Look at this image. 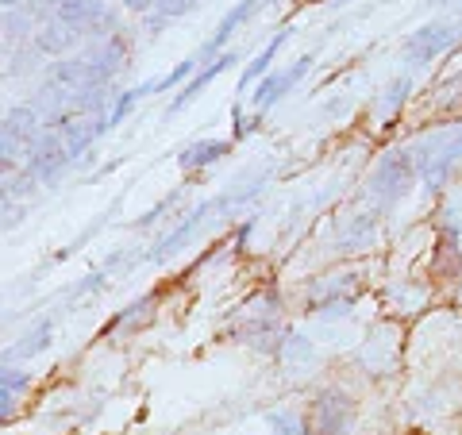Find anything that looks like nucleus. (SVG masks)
<instances>
[{
    "label": "nucleus",
    "instance_id": "dca6fc26",
    "mask_svg": "<svg viewBox=\"0 0 462 435\" xmlns=\"http://www.w3.org/2000/svg\"><path fill=\"white\" fill-rule=\"evenodd\" d=\"M370 239H374V220L370 216H351V220H343L339 236H336V246L339 251H363Z\"/></svg>",
    "mask_w": 462,
    "mask_h": 435
},
{
    "label": "nucleus",
    "instance_id": "a878e982",
    "mask_svg": "<svg viewBox=\"0 0 462 435\" xmlns=\"http://www.w3.org/2000/svg\"><path fill=\"white\" fill-rule=\"evenodd\" d=\"M5 32H8V39H20L27 32V20L23 16H12V12H8V16H5Z\"/></svg>",
    "mask_w": 462,
    "mask_h": 435
},
{
    "label": "nucleus",
    "instance_id": "4468645a",
    "mask_svg": "<svg viewBox=\"0 0 462 435\" xmlns=\"http://www.w3.org/2000/svg\"><path fill=\"white\" fill-rule=\"evenodd\" d=\"M236 336H239L243 343L258 347V351H273L278 343H285V336L278 331V324H273V316H251V320L243 324Z\"/></svg>",
    "mask_w": 462,
    "mask_h": 435
},
{
    "label": "nucleus",
    "instance_id": "f3484780",
    "mask_svg": "<svg viewBox=\"0 0 462 435\" xmlns=\"http://www.w3.org/2000/svg\"><path fill=\"white\" fill-rule=\"evenodd\" d=\"M285 35H289V32H278V35H273V39L266 42L263 51H258V58H254V62H251L247 69H243V81H239V89H251V85H254L258 78H266V74H270V62H273V54L282 51Z\"/></svg>",
    "mask_w": 462,
    "mask_h": 435
},
{
    "label": "nucleus",
    "instance_id": "393cba45",
    "mask_svg": "<svg viewBox=\"0 0 462 435\" xmlns=\"http://www.w3.org/2000/svg\"><path fill=\"white\" fill-rule=\"evenodd\" d=\"M154 5H158V12H162V16L170 20V16H181V12H189L197 0H154Z\"/></svg>",
    "mask_w": 462,
    "mask_h": 435
},
{
    "label": "nucleus",
    "instance_id": "aec40b11",
    "mask_svg": "<svg viewBox=\"0 0 462 435\" xmlns=\"http://www.w3.org/2000/svg\"><path fill=\"white\" fill-rule=\"evenodd\" d=\"M139 100H143V93H139V89H127V93H120V100H116V108L108 112V120H105L108 132H112V127H120V124L127 120V116H132V108L139 105Z\"/></svg>",
    "mask_w": 462,
    "mask_h": 435
},
{
    "label": "nucleus",
    "instance_id": "412c9836",
    "mask_svg": "<svg viewBox=\"0 0 462 435\" xmlns=\"http://www.w3.org/2000/svg\"><path fill=\"white\" fill-rule=\"evenodd\" d=\"M409 89H412V78H397L393 85H389V93H385V100H382V116L389 120L401 105H404V97H409Z\"/></svg>",
    "mask_w": 462,
    "mask_h": 435
},
{
    "label": "nucleus",
    "instance_id": "9d476101",
    "mask_svg": "<svg viewBox=\"0 0 462 435\" xmlns=\"http://www.w3.org/2000/svg\"><path fill=\"white\" fill-rule=\"evenodd\" d=\"M236 62H239V54H236V51H224V54H216L212 62H205V69H200V74H193L189 81L181 85V93L173 97V105H170V112H166V116H178V112H181L185 105H189V100H197V93L205 89V85H212L216 78L224 74V69H231Z\"/></svg>",
    "mask_w": 462,
    "mask_h": 435
},
{
    "label": "nucleus",
    "instance_id": "bb28decb",
    "mask_svg": "<svg viewBox=\"0 0 462 435\" xmlns=\"http://www.w3.org/2000/svg\"><path fill=\"white\" fill-rule=\"evenodd\" d=\"M124 5H127V8H135V12H147L154 0H124Z\"/></svg>",
    "mask_w": 462,
    "mask_h": 435
},
{
    "label": "nucleus",
    "instance_id": "39448f33",
    "mask_svg": "<svg viewBox=\"0 0 462 435\" xmlns=\"http://www.w3.org/2000/svg\"><path fill=\"white\" fill-rule=\"evenodd\" d=\"M351 416L355 404L343 389H324L312 401V435H346L351 431Z\"/></svg>",
    "mask_w": 462,
    "mask_h": 435
},
{
    "label": "nucleus",
    "instance_id": "4be33fe9",
    "mask_svg": "<svg viewBox=\"0 0 462 435\" xmlns=\"http://www.w3.org/2000/svg\"><path fill=\"white\" fill-rule=\"evenodd\" d=\"M51 343V324L47 320H42V324H35V331H32V336H27L20 347H16V358H27V355H39L42 351V347H47Z\"/></svg>",
    "mask_w": 462,
    "mask_h": 435
},
{
    "label": "nucleus",
    "instance_id": "a211bd4d",
    "mask_svg": "<svg viewBox=\"0 0 462 435\" xmlns=\"http://www.w3.org/2000/svg\"><path fill=\"white\" fill-rule=\"evenodd\" d=\"M27 389V374H20V370H12V366H5V378H0V416H12V409H16V397Z\"/></svg>",
    "mask_w": 462,
    "mask_h": 435
},
{
    "label": "nucleus",
    "instance_id": "0eeeda50",
    "mask_svg": "<svg viewBox=\"0 0 462 435\" xmlns=\"http://www.w3.org/2000/svg\"><path fill=\"white\" fill-rule=\"evenodd\" d=\"M309 66H312V54H305V58H297L289 69H278V74H266L263 81H258V89H254V97H251V105H254V112L263 116V112H270L278 100L293 89V85H300V78L309 74Z\"/></svg>",
    "mask_w": 462,
    "mask_h": 435
},
{
    "label": "nucleus",
    "instance_id": "cd10ccee",
    "mask_svg": "<svg viewBox=\"0 0 462 435\" xmlns=\"http://www.w3.org/2000/svg\"><path fill=\"white\" fill-rule=\"evenodd\" d=\"M16 5H27V0H5V8L12 12V8H16Z\"/></svg>",
    "mask_w": 462,
    "mask_h": 435
},
{
    "label": "nucleus",
    "instance_id": "7ed1b4c3",
    "mask_svg": "<svg viewBox=\"0 0 462 435\" xmlns=\"http://www.w3.org/2000/svg\"><path fill=\"white\" fill-rule=\"evenodd\" d=\"M455 39H458V23L451 20H431L424 27H416L409 42H404V66H428L447 47H455Z\"/></svg>",
    "mask_w": 462,
    "mask_h": 435
},
{
    "label": "nucleus",
    "instance_id": "6e6552de",
    "mask_svg": "<svg viewBox=\"0 0 462 435\" xmlns=\"http://www.w3.org/2000/svg\"><path fill=\"white\" fill-rule=\"evenodd\" d=\"M54 20H66L78 32H100V27H112V12L100 5V0H54Z\"/></svg>",
    "mask_w": 462,
    "mask_h": 435
},
{
    "label": "nucleus",
    "instance_id": "2eb2a0df",
    "mask_svg": "<svg viewBox=\"0 0 462 435\" xmlns=\"http://www.w3.org/2000/svg\"><path fill=\"white\" fill-rule=\"evenodd\" d=\"M78 27H69L66 20H51L47 27L39 32V51L42 54H66V51H74L78 47Z\"/></svg>",
    "mask_w": 462,
    "mask_h": 435
},
{
    "label": "nucleus",
    "instance_id": "6ab92c4d",
    "mask_svg": "<svg viewBox=\"0 0 462 435\" xmlns=\"http://www.w3.org/2000/svg\"><path fill=\"white\" fill-rule=\"evenodd\" d=\"M158 304V293H147L143 301H135V304H127V309L116 316L112 320V328H135V324H147L151 320V309Z\"/></svg>",
    "mask_w": 462,
    "mask_h": 435
},
{
    "label": "nucleus",
    "instance_id": "ddd939ff",
    "mask_svg": "<svg viewBox=\"0 0 462 435\" xmlns=\"http://www.w3.org/2000/svg\"><path fill=\"white\" fill-rule=\"evenodd\" d=\"M227 151H231L227 139H200V143H193V147H185L178 154V162H181V170L193 173V170H205L212 162H220V158H227Z\"/></svg>",
    "mask_w": 462,
    "mask_h": 435
},
{
    "label": "nucleus",
    "instance_id": "9b49d317",
    "mask_svg": "<svg viewBox=\"0 0 462 435\" xmlns=\"http://www.w3.org/2000/svg\"><path fill=\"white\" fill-rule=\"evenodd\" d=\"M263 5H266V0H239V5H236V8H231V12H227V16L220 20V27H216V32H212V39H208V42H205V47H200V51H197V58H200V62H212V54H216V51H220V47H224V42L231 39V32H239V27H243V23H247V20H251V16H254V12H258V8H263Z\"/></svg>",
    "mask_w": 462,
    "mask_h": 435
},
{
    "label": "nucleus",
    "instance_id": "f03ea898",
    "mask_svg": "<svg viewBox=\"0 0 462 435\" xmlns=\"http://www.w3.org/2000/svg\"><path fill=\"white\" fill-rule=\"evenodd\" d=\"M420 178L416 173V162L409 151H385L378 158V166L370 173V197L378 208H393L397 200L412 190V181Z\"/></svg>",
    "mask_w": 462,
    "mask_h": 435
},
{
    "label": "nucleus",
    "instance_id": "20e7f679",
    "mask_svg": "<svg viewBox=\"0 0 462 435\" xmlns=\"http://www.w3.org/2000/svg\"><path fill=\"white\" fill-rule=\"evenodd\" d=\"M236 200H243V197H231V193H227V197L205 200V205H200V208H193V212L185 216V220H181L178 227L170 231V236H162V239L154 243L151 258H154V263H162V258H170L173 251H181V246H185V243H193V239H197V231H200V227H205V224L212 220V212H220V208H227V205H236Z\"/></svg>",
    "mask_w": 462,
    "mask_h": 435
},
{
    "label": "nucleus",
    "instance_id": "b1692460",
    "mask_svg": "<svg viewBox=\"0 0 462 435\" xmlns=\"http://www.w3.org/2000/svg\"><path fill=\"white\" fill-rule=\"evenodd\" d=\"M282 355H285L289 362H309V358H312V347H309V339H305V336H285Z\"/></svg>",
    "mask_w": 462,
    "mask_h": 435
},
{
    "label": "nucleus",
    "instance_id": "f8f14e48",
    "mask_svg": "<svg viewBox=\"0 0 462 435\" xmlns=\"http://www.w3.org/2000/svg\"><path fill=\"white\" fill-rule=\"evenodd\" d=\"M85 58H89V66H93L97 81L105 85L108 78H116V74L124 69V62H127V42H124L120 35H108V39H100Z\"/></svg>",
    "mask_w": 462,
    "mask_h": 435
},
{
    "label": "nucleus",
    "instance_id": "1a4fd4ad",
    "mask_svg": "<svg viewBox=\"0 0 462 435\" xmlns=\"http://www.w3.org/2000/svg\"><path fill=\"white\" fill-rule=\"evenodd\" d=\"M358 278L355 273H343V278H331L328 285H312V304L320 309V316H343L355 304L358 293Z\"/></svg>",
    "mask_w": 462,
    "mask_h": 435
},
{
    "label": "nucleus",
    "instance_id": "423d86ee",
    "mask_svg": "<svg viewBox=\"0 0 462 435\" xmlns=\"http://www.w3.org/2000/svg\"><path fill=\"white\" fill-rule=\"evenodd\" d=\"M69 147L62 143L58 132H42L35 143H32V158H27V173H32L35 181H54L58 173L69 166Z\"/></svg>",
    "mask_w": 462,
    "mask_h": 435
},
{
    "label": "nucleus",
    "instance_id": "5701e85b",
    "mask_svg": "<svg viewBox=\"0 0 462 435\" xmlns=\"http://www.w3.org/2000/svg\"><path fill=\"white\" fill-rule=\"evenodd\" d=\"M270 431H273V435H309L305 424H300L293 412H273V416H270Z\"/></svg>",
    "mask_w": 462,
    "mask_h": 435
},
{
    "label": "nucleus",
    "instance_id": "f257e3e1",
    "mask_svg": "<svg viewBox=\"0 0 462 435\" xmlns=\"http://www.w3.org/2000/svg\"><path fill=\"white\" fill-rule=\"evenodd\" d=\"M409 154L416 162L420 181L428 185V193H439L443 185L451 181V173L458 170V162H462V124L458 127H443V132L420 139Z\"/></svg>",
    "mask_w": 462,
    "mask_h": 435
}]
</instances>
